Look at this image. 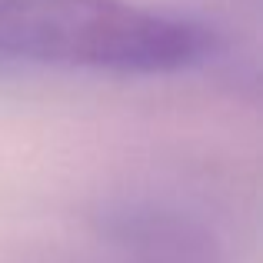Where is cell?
Listing matches in <instances>:
<instances>
[{
    "label": "cell",
    "instance_id": "1",
    "mask_svg": "<svg viewBox=\"0 0 263 263\" xmlns=\"http://www.w3.org/2000/svg\"><path fill=\"white\" fill-rule=\"evenodd\" d=\"M203 24L130 0H0V60L160 77L203 64Z\"/></svg>",
    "mask_w": 263,
    "mask_h": 263
},
{
    "label": "cell",
    "instance_id": "2",
    "mask_svg": "<svg viewBox=\"0 0 263 263\" xmlns=\"http://www.w3.org/2000/svg\"><path fill=\"white\" fill-rule=\"evenodd\" d=\"M120 240L134 263H227L210 233L180 213H134L123 220Z\"/></svg>",
    "mask_w": 263,
    "mask_h": 263
},
{
    "label": "cell",
    "instance_id": "3",
    "mask_svg": "<svg viewBox=\"0 0 263 263\" xmlns=\"http://www.w3.org/2000/svg\"><path fill=\"white\" fill-rule=\"evenodd\" d=\"M0 64H4V60H0Z\"/></svg>",
    "mask_w": 263,
    "mask_h": 263
}]
</instances>
